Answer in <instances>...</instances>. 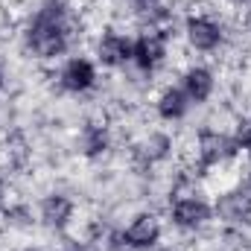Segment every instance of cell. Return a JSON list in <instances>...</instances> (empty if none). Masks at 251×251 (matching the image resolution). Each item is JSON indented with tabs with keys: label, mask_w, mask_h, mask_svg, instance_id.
I'll use <instances>...</instances> for the list:
<instances>
[{
	"label": "cell",
	"mask_w": 251,
	"mask_h": 251,
	"mask_svg": "<svg viewBox=\"0 0 251 251\" xmlns=\"http://www.w3.org/2000/svg\"><path fill=\"white\" fill-rule=\"evenodd\" d=\"M79 15L67 0H41L21 26V44L35 62H62L79 38Z\"/></svg>",
	"instance_id": "cell-1"
},
{
	"label": "cell",
	"mask_w": 251,
	"mask_h": 251,
	"mask_svg": "<svg viewBox=\"0 0 251 251\" xmlns=\"http://www.w3.org/2000/svg\"><path fill=\"white\" fill-rule=\"evenodd\" d=\"M216 222L213 201L196 190H176L167 204V225L178 234H201Z\"/></svg>",
	"instance_id": "cell-2"
},
{
	"label": "cell",
	"mask_w": 251,
	"mask_h": 251,
	"mask_svg": "<svg viewBox=\"0 0 251 251\" xmlns=\"http://www.w3.org/2000/svg\"><path fill=\"white\" fill-rule=\"evenodd\" d=\"M181 38H184L190 53L213 56L228 44V26L216 12L196 9V12H187L181 21Z\"/></svg>",
	"instance_id": "cell-3"
},
{
	"label": "cell",
	"mask_w": 251,
	"mask_h": 251,
	"mask_svg": "<svg viewBox=\"0 0 251 251\" xmlns=\"http://www.w3.org/2000/svg\"><path fill=\"white\" fill-rule=\"evenodd\" d=\"M237 155H240V149H237L231 131L213 128V126H204V128L196 131V143H193V170H199V173H213V170L228 167Z\"/></svg>",
	"instance_id": "cell-4"
},
{
	"label": "cell",
	"mask_w": 251,
	"mask_h": 251,
	"mask_svg": "<svg viewBox=\"0 0 251 251\" xmlns=\"http://www.w3.org/2000/svg\"><path fill=\"white\" fill-rule=\"evenodd\" d=\"M56 85L67 97H88L100 88V64L85 53H70L56 67Z\"/></svg>",
	"instance_id": "cell-5"
},
{
	"label": "cell",
	"mask_w": 251,
	"mask_h": 251,
	"mask_svg": "<svg viewBox=\"0 0 251 251\" xmlns=\"http://www.w3.org/2000/svg\"><path fill=\"white\" fill-rule=\"evenodd\" d=\"M170 41H173V32L140 29L131 44V67L140 76H155L170 59Z\"/></svg>",
	"instance_id": "cell-6"
},
{
	"label": "cell",
	"mask_w": 251,
	"mask_h": 251,
	"mask_svg": "<svg viewBox=\"0 0 251 251\" xmlns=\"http://www.w3.org/2000/svg\"><path fill=\"white\" fill-rule=\"evenodd\" d=\"M131 44H134V35H128L126 29H117V26H105L91 41V59L102 70L131 67Z\"/></svg>",
	"instance_id": "cell-7"
},
{
	"label": "cell",
	"mask_w": 251,
	"mask_h": 251,
	"mask_svg": "<svg viewBox=\"0 0 251 251\" xmlns=\"http://www.w3.org/2000/svg\"><path fill=\"white\" fill-rule=\"evenodd\" d=\"M213 216L219 225L231 231H243L251 225V190L246 184H234L216 193L213 199Z\"/></svg>",
	"instance_id": "cell-8"
},
{
	"label": "cell",
	"mask_w": 251,
	"mask_h": 251,
	"mask_svg": "<svg viewBox=\"0 0 251 251\" xmlns=\"http://www.w3.org/2000/svg\"><path fill=\"white\" fill-rule=\"evenodd\" d=\"M126 251H155L164 240V219L155 210H137L120 228Z\"/></svg>",
	"instance_id": "cell-9"
},
{
	"label": "cell",
	"mask_w": 251,
	"mask_h": 251,
	"mask_svg": "<svg viewBox=\"0 0 251 251\" xmlns=\"http://www.w3.org/2000/svg\"><path fill=\"white\" fill-rule=\"evenodd\" d=\"M131 155L140 167L146 170H155V167H164L173 161L176 155V137L167 131V128H146L134 146H131Z\"/></svg>",
	"instance_id": "cell-10"
},
{
	"label": "cell",
	"mask_w": 251,
	"mask_h": 251,
	"mask_svg": "<svg viewBox=\"0 0 251 251\" xmlns=\"http://www.w3.org/2000/svg\"><path fill=\"white\" fill-rule=\"evenodd\" d=\"M178 88L184 91V97L190 100L193 108L207 105V102L216 97V88H219L216 70L204 62H190L187 67L178 73Z\"/></svg>",
	"instance_id": "cell-11"
},
{
	"label": "cell",
	"mask_w": 251,
	"mask_h": 251,
	"mask_svg": "<svg viewBox=\"0 0 251 251\" xmlns=\"http://www.w3.org/2000/svg\"><path fill=\"white\" fill-rule=\"evenodd\" d=\"M35 219H38L41 228H47L53 234H62V231H67L73 225V219H76V201L67 193L53 190V193L41 196L38 210H35Z\"/></svg>",
	"instance_id": "cell-12"
},
{
	"label": "cell",
	"mask_w": 251,
	"mask_h": 251,
	"mask_svg": "<svg viewBox=\"0 0 251 251\" xmlns=\"http://www.w3.org/2000/svg\"><path fill=\"white\" fill-rule=\"evenodd\" d=\"M152 108H155V117L161 120V123H167V126H176V123H181V120H187V114H190V100L184 97V91L178 88V82L173 85H164L158 94H155V102H152Z\"/></svg>",
	"instance_id": "cell-13"
},
{
	"label": "cell",
	"mask_w": 251,
	"mask_h": 251,
	"mask_svg": "<svg viewBox=\"0 0 251 251\" xmlns=\"http://www.w3.org/2000/svg\"><path fill=\"white\" fill-rule=\"evenodd\" d=\"M111 149H114V134H111L108 123H102V120H88V123L79 128V152H82L88 161H100V158H105Z\"/></svg>",
	"instance_id": "cell-14"
},
{
	"label": "cell",
	"mask_w": 251,
	"mask_h": 251,
	"mask_svg": "<svg viewBox=\"0 0 251 251\" xmlns=\"http://www.w3.org/2000/svg\"><path fill=\"white\" fill-rule=\"evenodd\" d=\"M231 134H234V143H237L240 155H251V114H243L237 120V126L231 128Z\"/></svg>",
	"instance_id": "cell-15"
},
{
	"label": "cell",
	"mask_w": 251,
	"mask_h": 251,
	"mask_svg": "<svg viewBox=\"0 0 251 251\" xmlns=\"http://www.w3.org/2000/svg\"><path fill=\"white\" fill-rule=\"evenodd\" d=\"M9 210V187H6V178L0 176V216H6Z\"/></svg>",
	"instance_id": "cell-16"
},
{
	"label": "cell",
	"mask_w": 251,
	"mask_h": 251,
	"mask_svg": "<svg viewBox=\"0 0 251 251\" xmlns=\"http://www.w3.org/2000/svg\"><path fill=\"white\" fill-rule=\"evenodd\" d=\"M225 3H228L231 9H237V12H246V15L251 12V0H225Z\"/></svg>",
	"instance_id": "cell-17"
},
{
	"label": "cell",
	"mask_w": 251,
	"mask_h": 251,
	"mask_svg": "<svg viewBox=\"0 0 251 251\" xmlns=\"http://www.w3.org/2000/svg\"><path fill=\"white\" fill-rule=\"evenodd\" d=\"M64 251H94V249H88V246H82V243H73V246H67Z\"/></svg>",
	"instance_id": "cell-18"
},
{
	"label": "cell",
	"mask_w": 251,
	"mask_h": 251,
	"mask_svg": "<svg viewBox=\"0 0 251 251\" xmlns=\"http://www.w3.org/2000/svg\"><path fill=\"white\" fill-rule=\"evenodd\" d=\"M6 88V70H3V64H0V91Z\"/></svg>",
	"instance_id": "cell-19"
},
{
	"label": "cell",
	"mask_w": 251,
	"mask_h": 251,
	"mask_svg": "<svg viewBox=\"0 0 251 251\" xmlns=\"http://www.w3.org/2000/svg\"><path fill=\"white\" fill-rule=\"evenodd\" d=\"M143 3H149V0H128V9H134V6H143Z\"/></svg>",
	"instance_id": "cell-20"
},
{
	"label": "cell",
	"mask_w": 251,
	"mask_h": 251,
	"mask_svg": "<svg viewBox=\"0 0 251 251\" xmlns=\"http://www.w3.org/2000/svg\"><path fill=\"white\" fill-rule=\"evenodd\" d=\"M246 187L251 190V164H249V170H246Z\"/></svg>",
	"instance_id": "cell-21"
}]
</instances>
